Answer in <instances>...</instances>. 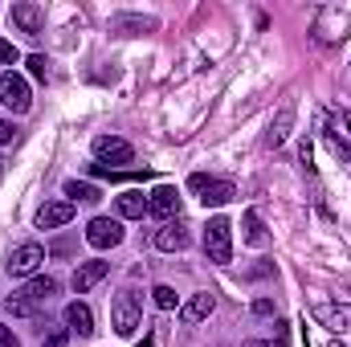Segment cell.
<instances>
[{"instance_id":"1","label":"cell","mask_w":351,"mask_h":347,"mask_svg":"<svg viewBox=\"0 0 351 347\" xmlns=\"http://www.w3.org/2000/svg\"><path fill=\"white\" fill-rule=\"evenodd\" d=\"M139 323H143V302H139V294L135 290H119L114 294V302H110V327H114V335H135L139 331Z\"/></svg>"},{"instance_id":"2","label":"cell","mask_w":351,"mask_h":347,"mask_svg":"<svg viewBox=\"0 0 351 347\" xmlns=\"http://www.w3.org/2000/svg\"><path fill=\"white\" fill-rule=\"evenodd\" d=\"M204 254H208V261H217V265H229L233 261V225L225 217H213L204 225Z\"/></svg>"},{"instance_id":"3","label":"cell","mask_w":351,"mask_h":347,"mask_svg":"<svg viewBox=\"0 0 351 347\" xmlns=\"http://www.w3.org/2000/svg\"><path fill=\"white\" fill-rule=\"evenodd\" d=\"M0 102L12 110V115H25L29 106H33V94H29V82L16 74V70H8L4 78H0Z\"/></svg>"},{"instance_id":"4","label":"cell","mask_w":351,"mask_h":347,"mask_svg":"<svg viewBox=\"0 0 351 347\" xmlns=\"http://www.w3.org/2000/svg\"><path fill=\"white\" fill-rule=\"evenodd\" d=\"M41 261H45V250H41L37 241H25V246H16V250L8 254V274H12V278H29V274L41 270Z\"/></svg>"},{"instance_id":"5","label":"cell","mask_w":351,"mask_h":347,"mask_svg":"<svg viewBox=\"0 0 351 347\" xmlns=\"http://www.w3.org/2000/svg\"><path fill=\"white\" fill-rule=\"evenodd\" d=\"M94 156H98L102 168H106V164H131V160H135V147H131L127 139H119V135H98V139H94Z\"/></svg>"},{"instance_id":"6","label":"cell","mask_w":351,"mask_h":347,"mask_svg":"<svg viewBox=\"0 0 351 347\" xmlns=\"http://www.w3.org/2000/svg\"><path fill=\"white\" fill-rule=\"evenodd\" d=\"M106 29H110L114 37H135V33H156L160 21H156V16H143V12H114Z\"/></svg>"},{"instance_id":"7","label":"cell","mask_w":351,"mask_h":347,"mask_svg":"<svg viewBox=\"0 0 351 347\" xmlns=\"http://www.w3.org/2000/svg\"><path fill=\"white\" fill-rule=\"evenodd\" d=\"M86 241L94 250H114L119 241H123V225L119 221H110V217H94L86 225Z\"/></svg>"},{"instance_id":"8","label":"cell","mask_w":351,"mask_h":347,"mask_svg":"<svg viewBox=\"0 0 351 347\" xmlns=\"http://www.w3.org/2000/svg\"><path fill=\"white\" fill-rule=\"evenodd\" d=\"M147 213H152V217H160L164 225L176 221V217H180V192H176L172 184H160V188L147 196Z\"/></svg>"},{"instance_id":"9","label":"cell","mask_w":351,"mask_h":347,"mask_svg":"<svg viewBox=\"0 0 351 347\" xmlns=\"http://www.w3.org/2000/svg\"><path fill=\"white\" fill-rule=\"evenodd\" d=\"M8 21H12L21 33L37 37V33H41V25H45V12H41V4H33V0H21V4H12V8H8Z\"/></svg>"},{"instance_id":"10","label":"cell","mask_w":351,"mask_h":347,"mask_svg":"<svg viewBox=\"0 0 351 347\" xmlns=\"http://www.w3.org/2000/svg\"><path fill=\"white\" fill-rule=\"evenodd\" d=\"M290 131H294V102L286 98V102L278 106V115H274L269 131H265V147H269V152H278V147L290 139Z\"/></svg>"},{"instance_id":"11","label":"cell","mask_w":351,"mask_h":347,"mask_svg":"<svg viewBox=\"0 0 351 347\" xmlns=\"http://www.w3.org/2000/svg\"><path fill=\"white\" fill-rule=\"evenodd\" d=\"M74 221V200H49L37 208V229H62Z\"/></svg>"},{"instance_id":"12","label":"cell","mask_w":351,"mask_h":347,"mask_svg":"<svg viewBox=\"0 0 351 347\" xmlns=\"http://www.w3.org/2000/svg\"><path fill=\"white\" fill-rule=\"evenodd\" d=\"M213 307H217V294H208V290H200V294H192L184 307H180V323H204L208 315H213Z\"/></svg>"},{"instance_id":"13","label":"cell","mask_w":351,"mask_h":347,"mask_svg":"<svg viewBox=\"0 0 351 347\" xmlns=\"http://www.w3.org/2000/svg\"><path fill=\"white\" fill-rule=\"evenodd\" d=\"M196 196H200L204 208H208V204L221 208V204H229V200L237 196V188H233V180H208V176H204V188H200Z\"/></svg>"},{"instance_id":"14","label":"cell","mask_w":351,"mask_h":347,"mask_svg":"<svg viewBox=\"0 0 351 347\" xmlns=\"http://www.w3.org/2000/svg\"><path fill=\"white\" fill-rule=\"evenodd\" d=\"M106 274H110V261H82V265L74 270V290H78V294H90Z\"/></svg>"},{"instance_id":"15","label":"cell","mask_w":351,"mask_h":347,"mask_svg":"<svg viewBox=\"0 0 351 347\" xmlns=\"http://www.w3.org/2000/svg\"><path fill=\"white\" fill-rule=\"evenodd\" d=\"M188 246V229L180 225V221H168L164 229H156V250H164V254H180Z\"/></svg>"},{"instance_id":"16","label":"cell","mask_w":351,"mask_h":347,"mask_svg":"<svg viewBox=\"0 0 351 347\" xmlns=\"http://www.w3.org/2000/svg\"><path fill=\"white\" fill-rule=\"evenodd\" d=\"M114 208H119L123 221H139V217L147 213V196H143L139 188H127L123 196H114Z\"/></svg>"},{"instance_id":"17","label":"cell","mask_w":351,"mask_h":347,"mask_svg":"<svg viewBox=\"0 0 351 347\" xmlns=\"http://www.w3.org/2000/svg\"><path fill=\"white\" fill-rule=\"evenodd\" d=\"M66 327L78 331L82 339H90V335H94V311H90L86 302H70V307H66Z\"/></svg>"},{"instance_id":"18","label":"cell","mask_w":351,"mask_h":347,"mask_svg":"<svg viewBox=\"0 0 351 347\" xmlns=\"http://www.w3.org/2000/svg\"><path fill=\"white\" fill-rule=\"evenodd\" d=\"M241 229H245V246H254V250H265L269 233H265L262 213H258V208H245V217H241Z\"/></svg>"},{"instance_id":"19","label":"cell","mask_w":351,"mask_h":347,"mask_svg":"<svg viewBox=\"0 0 351 347\" xmlns=\"http://www.w3.org/2000/svg\"><path fill=\"white\" fill-rule=\"evenodd\" d=\"M21 294H25L33 307H41V302H49V298L58 294V278H33V282H29Z\"/></svg>"},{"instance_id":"20","label":"cell","mask_w":351,"mask_h":347,"mask_svg":"<svg viewBox=\"0 0 351 347\" xmlns=\"http://www.w3.org/2000/svg\"><path fill=\"white\" fill-rule=\"evenodd\" d=\"M315 319H319L327 331H339V335L348 331V315H343V311H335V307H315Z\"/></svg>"},{"instance_id":"21","label":"cell","mask_w":351,"mask_h":347,"mask_svg":"<svg viewBox=\"0 0 351 347\" xmlns=\"http://www.w3.org/2000/svg\"><path fill=\"white\" fill-rule=\"evenodd\" d=\"M66 344H70V327H58V323L41 327V347H66Z\"/></svg>"},{"instance_id":"22","label":"cell","mask_w":351,"mask_h":347,"mask_svg":"<svg viewBox=\"0 0 351 347\" xmlns=\"http://www.w3.org/2000/svg\"><path fill=\"white\" fill-rule=\"evenodd\" d=\"M66 196H70V200H82V204H94V200H98V188H94V184H82V180H70V184H66Z\"/></svg>"},{"instance_id":"23","label":"cell","mask_w":351,"mask_h":347,"mask_svg":"<svg viewBox=\"0 0 351 347\" xmlns=\"http://www.w3.org/2000/svg\"><path fill=\"white\" fill-rule=\"evenodd\" d=\"M250 315L254 319H278V302L274 298H254L250 302Z\"/></svg>"},{"instance_id":"24","label":"cell","mask_w":351,"mask_h":347,"mask_svg":"<svg viewBox=\"0 0 351 347\" xmlns=\"http://www.w3.org/2000/svg\"><path fill=\"white\" fill-rule=\"evenodd\" d=\"M25 66H29V74H33L37 82H45V78H49V58H45V53H33V58H25Z\"/></svg>"},{"instance_id":"25","label":"cell","mask_w":351,"mask_h":347,"mask_svg":"<svg viewBox=\"0 0 351 347\" xmlns=\"http://www.w3.org/2000/svg\"><path fill=\"white\" fill-rule=\"evenodd\" d=\"M4 311H8V315H33L37 307H33L25 294H8V298H4Z\"/></svg>"},{"instance_id":"26","label":"cell","mask_w":351,"mask_h":347,"mask_svg":"<svg viewBox=\"0 0 351 347\" xmlns=\"http://www.w3.org/2000/svg\"><path fill=\"white\" fill-rule=\"evenodd\" d=\"M152 298H156V307H160V311H176V302H180L172 286H156V290H152Z\"/></svg>"},{"instance_id":"27","label":"cell","mask_w":351,"mask_h":347,"mask_svg":"<svg viewBox=\"0 0 351 347\" xmlns=\"http://www.w3.org/2000/svg\"><path fill=\"white\" fill-rule=\"evenodd\" d=\"M16 62H21V53H16V45L0 37V66H16Z\"/></svg>"},{"instance_id":"28","label":"cell","mask_w":351,"mask_h":347,"mask_svg":"<svg viewBox=\"0 0 351 347\" xmlns=\"http://www.w3.org/2000/svg\"><path fill=\"white\" fill-rule=\"evenodd\" d=\"M8 143H16V127L8 119H0V147H8Z\"/></svg>"},{"instance_id":"29","label":"cell","mask_w":351,"mask_h":347,"mask_svg":"<svg viewBox=\"0 0 351 347\" xmlns=\"http://www.w3.org/2000/svg\"><path fill=\"white\" fill-rule=\"evenodd\" d=\"M0 347H21V339L12 335V327H4V323H0Z\"/></svg>"},{"instance_id":"30","label":"cell","mask_w":351,"mask_h":347,"mask_svg":"<svg viewBox=\"0 0 351 347\" xmlns=\"http://www.w3.org/2000/svg\"><path fill=\"white\" fill-rule=\"evenodd\" d=\"M245 347H286V339L278 335V339H245Z\"/></svg>"},{"instance_id":"31","label":"cell","mask_w":351,"mask_h":347,"mask_svg":"<svg viewBox=\"0 0 351 347\" xmlns=\"http://www.w3.org/2000/svg\"><path fill=\"white\" fill-rule=\"evenodd\" d=\"M343 127H348V135H351V110H343Z\"/></svg>"},{"instance_id":"32","label":"cell","mask_w":351,"mask_h":347,"mask_svg":"<svg viewBox=\"0 0 351 347\" xmlns=\"http://www.w3.org/2000/svg\"><path fill=\"white\" fill-rule=\"evenodd\" d=\"M331 347H343V344H339V339H331Z\"/></svg>"},{"instance_id":"33","label":"cell","mask_w":351,"mask_h":347,"mask_svg":"<svg viewBox=\"0 0 351 347\" xmlns=\"http://www.w3.org/2000/svg\"><path fill=\"white\" fill-rule=\"evenodd\" d=\"M0 176H4V164H0Z\"/></svg>"}]
</instances>
